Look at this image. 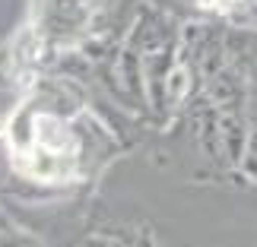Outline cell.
Returning <instances> with one entry per match:
<instances>
[{
  "label": "cell",
  "instance_id": "cell-1",
  "mask_svg": "<svg viewBox=\"0 0 257 247\" xmlns=\"http://www.w3.org/2000/svg\"><path fill=\"white\" fill-rule=\"evenodd\" d=\"M7 136L16 174L35 184H64L76 174L83 155L80 136L51 108L26 105L13 117Z\"/></svg>",
  "mask_w": 257,
  "mask_h": 247
},
{
  "label": "cell",
  "instance_id": "cell-2",
  "mask_svg": "<svg viewBox=\"0 0 257 247\" xmlns=\"http://www.w3.org/2000/svg\"><path fill=\"white\" fill-rule=\"evenodd\" d=\"M0 247H35V244L26 238H13V231H10V234H0Z\"/></svg>",
  "mask_w": 257,
  "mask_h": 247
},
{
  "label": "cell",
  "instance_id": "cell-3",
  "mask_svg": "<svg viewBox=\"0 0 257 247\" xmlns=\"http://www.w3.org/2000/svg\"><path fill=\"white\" fill-rule=\"evenodd\" d=\"M203 7H210V10H232V7H238L244 4V0H200Z\"/></svg>",
  "mask_w": 257,
  "mask_h": 247
},
{
  "label": "cell",
  "instance_id": "cell-4",
  "mask_svg": "<svg viewBox=\"0 0 257 247\" xmlns=\"http://www.w3.org/2000/svg\"><path fill=\"white\" fill-rule=\"evenodd\" d=\"M10 231H13V222H10L4 215V209H0V234H10Z\"/></svg>",
  "mask_w": 257,
  "mask_h": 247
}]
</instances>
